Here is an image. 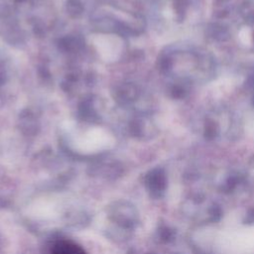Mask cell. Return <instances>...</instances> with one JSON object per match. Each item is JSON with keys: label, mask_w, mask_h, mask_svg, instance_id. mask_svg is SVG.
I'll return each instance as SVG.
<instances>
[{"label": "cell", "mask_w": 254, "mask_h": 254, "mask_svg": "<svg viewBox=\"0 0 254 254\" xmlns=\"http://www.w3.org/2000/svg\"><path fill=\"white\" fill-rule=\"evenodd\" d=\"M244 222L245 223H248V224H251V223H254V209H249L245 215V218H244Z\"/></svg>", "instance_id": "3"}, {"label": "cell", "mask_w": 254, "mask_h": 254, "mask_svg": "<svg viewBox=\"0 0 254 254\" xmlns=\"http://www.w3.org/2000/svg\"><path fill=\"white\" fill-rule=\"evenodd\" d=\"M54 254H83V251L75 244L60 242L54 249Z\"/></svg>", "instance_id": "1"}, {"label": "cell", "mask_w": 254, "mask_h": 254, "mask_svg": "<svg viewBox=\"0 0 254 254\" xmlns=\"http://www.w3.org/2000/svg\"><path fill=\"white\" fill-rule=\"evenodd\" d=\"M209 214L212 221H218L221 218L222 210L218 205H212L209 209Z\"/></svg>", "instance_id": "2"}]
</instances>
